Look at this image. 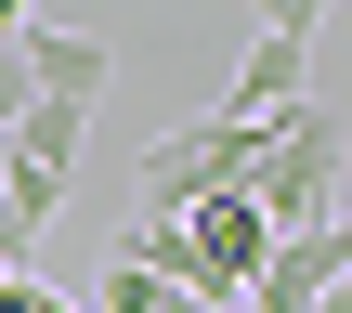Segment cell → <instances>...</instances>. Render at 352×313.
I'll use <instances>...</instances> for the list:
<instances>
[{"label": "cell", "instance_id": "6da1fadb", "mask_svg": "<svg viewBox=\"0 0 352 313\" xmlns=\"http://www.w3.org/2000/svg\"><path fill=\"white\" fill-rule=\"evenodd\" d=\"M248 209H261V235H314V222H340V91H314L300 118L261 131Z\"/></svg>", "mask_w": 352, "mask_h": 313}, {"label": "cell", "instance_id": "7a4b0ae2", "mask_svg": "<svg viewBox=\"0 0 352 313\" xmlns=\"http://www.w3.org/2000/svg\"><path fill=\"white\" fill-rule=\"evenodd\" d=\"M248 170H261V131H235V118H183L170 144H144L131 196H144V222H183L196 196H248Z\"/></svg>", "mask_w": 352, "mask_h": 313}, {"label": "cell", "instance_id": "8992f818", "mask_svg": "<svg viewBox=\"0 0 352 313\" xmlns=\"http://www.w3.org/2000/svg\"><path fill=\"white\" fill-rule=\"evenodd\" d=\"M261 39H300V52H327V39H340V0H261Z\"/></svg>", "mask_w": 352, "mask_h": 313}, {"label": "cell", "instance_id": "5b68a950", "mask_svg": "<svg viewBox=\"0 0 352 313\" xmlns=\"http://www.w3.org/2000/svg\"><path fill=\"white\" fill-rule=\"evenodd\" d=\"M170 301H183V288H157L144 261H104V274H91V301H78V313H170Z\"/></svg>", "mask_w": 352, "mask_h": 313}, {"label": "cell", "instance_id": "277c9868", "mask_svg": "<svg viewBox=\"0 0 352 313\" xmlns=\"http://www.w3.org/2000/svg\"><path fill=\"white\" fill-rule=\"evenodd\" d=\"M314 91H340V78H327V52H300V39H248V65L222 78V105H209V118H235V131H274V118H300Z\"/></svg>", "mask_w": 352, "mask_h": 313}, {"label": "cell", "instance_id": "52a82bcc", "mask_svg": "<svg viewBox=\"0 0 352 313\" xmlns=\"http://www.w3.org/2000/svg\"><path fill=\"white\" fill-rule=\"evenodd\" d=\"M26 26H39V0H0V52H13V39H26Z\"/></svg>", "mask_w": 352, "mask_h": 313}, {"label": "cell", "instance_id": "3957f363", "mask_svg": "<svg viewBox=\"0 0 352 313\" xmlns=\"http://www.w3.org/2000/svg\"><path fill=\"white\" fill-rule=\"evenodd\" d=\"M340 274H352V222H314V235H274L235 313H352V288H340Z\"/></svg>", "mask_w": 352, "mask_h": 313}]
</instances>
